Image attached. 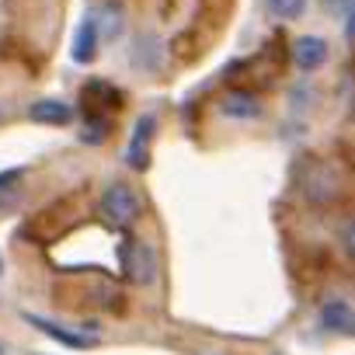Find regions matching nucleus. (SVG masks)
Instances as JSON below:
<instances>
[{
  "label": "nucleus",
  "instance_id": "f257e3e1",
  "mask_svg": "<svg viewBox=\"0 0 355 355\" xmlns=\"http://www.w3.org/2000/svg\"><path fill=\"white\" fill-rule=\"evenodd\" d=\"M98 206H101V220L115 230H129L139 220V196L125 182H112Z\"/></svg>",
  "mask_w": 355,
  "mask_h": 355
},
{
  "label": "nucleus",
  "instance_id": "f03ea898",
  "mask_svg": "<svg viewBox=\"0 0 355 355\" xmlns=\"http://www.w3.org/2000/svg\"><path fill=\"white\" fill-rule=\"evenodd\" d=\"M153 129H157V119H153V115H139V122H136V129H132V139H129V146H125V164H129L132 171H143V167H146Z\"/></svg>",
  "mask_w": 355,
  "mask_h": 355
},
{
  "label": "nucleus",
  "instance_id": "7ed1b4c3",
  "mask_svg": "<svg viewBox=\"0 0 355 355\" xmlns=\"http://www.w3.org/2000/svg\"><path fill=\"white\" fill-rule=\"evenodd\" d=\"M320 327L331 334H355V306L341 296L327 300L320 306Z\"/></svg>",
  "mask_w": 355,
  "mask_h": 355
},
{
  "label": "nucleus",
  "instance_id": "20e7f679",
  "mask_svg": "<svg viewBox=\"0 0 355 355\" xmlns=\"http://www.w3.org/2000/svg\"><path fill=\"white\" fill-rule=\"evenodd\" d=\"M324 60H327V42L320 35H300L293 42V67L296 70L310 73V70L324 67Z\"/></svg>",
  "mask_w": 355,
  "mask_h": 355
},
{
  "label": "nucleus",
  "instance_id": "39448f33",
  "mask_svg": "<svg viewBox=\"0 0 355 355\" xmlns=\"http://www.w3.org/2000/svg\"><path fill=\"white\" fill-rule=\"evenodd\" d=\"M220 112L234 122H251L261 115V101L251 94V91H227L220 98Z\"/></svg>",
  "mask_w": 355,
  "mask_h": 355
},
{
  "label": "nucleus",
  "instance_id": "423d86ee",
  "mask_svg": "<svg viewBox=\"0 0 355 355\" xmlns=\"http://www.w3.org/2000/svg\"><path fill=\"white\" fill-rule=\"evenodd\" d=\"M25 320H28L32 327H39L42 334H49L53 341L67 345V348H91V345H94V338H91V334H84V331H70V327H63V324H53V320H46V317L25 313Z\"/></svg>",
  "mask_w": 355,
  "mask_h": 355
},
{
  "label": "nucleus",
  "instance_id": "0eeeda50",
  "mask_svg": "<svg viewBox=\"0 0 355 355\" xmlns=\"http://www.w3.org/2000/svg\"><path fill=\"white\" fill-rule=\"evenodd\" d=\"M98 39H101V28H98V11H91L84 21H80V28H77V39H73V60L77 63H91L94 60V53H98Z\"/></svg>",
  "mask_w": 355,
  "mask_h": 355
},
{
  "label": "nucleus",
  "instance_id": "6e6552de",
  "mask_svg": "<svg viewBox=\"0 0 355 355\" xmlns=\"http://www.w3.org/2000/svg\"><path fill=\"white\" fill-rule=\"evenodd\" d=\"M125 268H129V279L132 282H153V275H157V261H153V251H150V244H132L129 248V254H125Z\"/></svg>",
  "mask_w": 355,
  "mask_h": 355
},
{
  "label": "nucleus",
  "instance_id": "1a4fd4ad",
  "mask_svg": "<svg viewBox=\"0 0 355 355\" xmlns=\"http://www.w3.org/2000/svg\"><path fill=\"white\" fill-rule=\"evenodd\" d=\"M28 115H32L35 122H42V125H67V122H73V108H70L67 101H60V98H42V101H35V105L28 108Z\"/></svg>",
  "mask_w": 355,
  "mask_h": 355
},
{
  "label": "nucleus",
  "instance_id": "9d476101",
  "mask_svg": "<svg viewBox=\"0 0 355 355\" xmlns=\"http://www.w3.org/2000/svg\"><path fill=\"white\" fill-rule=\"evenodd\" d=\"M160 39H153V35H139L136 42H132V63H136V70L143 67V70H157L160 67Z\"/></svg>",
  "mask_w": 355,
  "mask_h": 355
},
{
  "label": "nucleus",
  "instance_id": "9b49d317",
  "mask_svg": "<svg viewBox=\"0 0 355 355\" xmlns=\"http://www.w3.org/2000/svg\"><path fill=\"white\" fill-rule=\"evenodd\" d=\"M122 21H125V15H122V4L119 0H105V8L98 11V28H101V35H122Z\"/></svg>",
  "mask_w": 355,
  "mask_h": 355
},
{
  "label": "nucleus",
  "instance_id": "f8f14e48",
  "mask_svg": "<svg viewBox=\"0 0 355 355\" xmlns=\"http://www.w3.org/2000/svg\"><path fill=\"white\" fill-rule=\"evenodd\" d=\"M265 8L282 21H296L306 11V0H265Z\"/></svg>",
  "mask_w": 355,
  "mask_h": 355
},
{
  "label": "nucleus",
  "instance_id": "ddd939ff",
  "mask_svg": "<svg viewBox=\"0 0 355 355\" xmlns=\"http://www.w3.org/2000/svg\"><path fill=\"white\" fill-rule=\"evenodd\" d=\"M320 8H324L331 18H338V21H348V18L355 15V0H320Z\"/></svg>",
  "mask_w": 355,
  "mask_h": 355
},
{
  "label": "nucleus",
  "instance_id": "4468645a",
  "mask_svg": "<svg viewBox=\"0 0 355 355\" xmlns=\"http://www.w3.org/2000/svg\"><path fill=\"white\" fill-rule=\"evenodd\" d=\"M341 244H345V251H348V258H355V220L341 230Z\"/></svg>",
  "mask_w": 355,
  "mask_h": 355
},
{
  "label": "nucleus",
  "instance_id": "2eb2a0df",
  "mask_svg": "<svg viewBox=\"0 0 355 355\" xmlns=\"http://www.w3.org/2000/svg\"><path fill=\"white\" fill-rule=\"evenodd\" d=\"M0 115H4V112H0Z\"/></svg>",
  "mask_w": 355,
  "mask_h": 355
}]
</instances>
